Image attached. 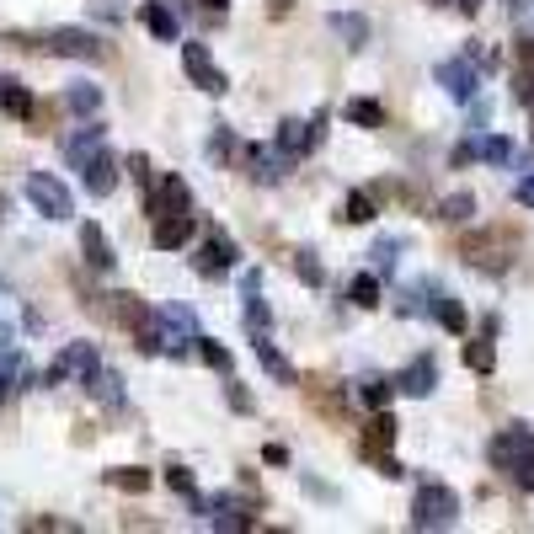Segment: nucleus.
<instances>
[{"mask_svg":"<svg viewBox=\"0 0 534 534\" xmlns=\"http://www.w3.org/2000/svg\"><path fill=\"white\" fill-rule=\"evenodd\" d=\"M22 193H27V203H33L43 219H54V225H59V219H75V193L54 177V171H27Z\"/></svg>","mask_w":534,"mask_h":534,"instance_id":"obj_1","label":"nucleus"},{"mask_svg":"<svg viewBox=\"0 0 534 534\" xmlns=\"http://www.w3.org/2000/svg\"><path fill=\"white\" fill-rule=\"evenodd\" d=\"M454 518H460V497H454V486H444V481L417 486V497H412V529H449Z\"/></svg>","mask_w":534,"mask_h":534,"instance_id":"obj_2","label":"nucleus"},{"mask_svg":"<svg viewBox=\"0 0 534 534\" xmlns=\"http://www.w3.org/2000/svg\"><path fill=\"white\" fill-rule=\"evenodd\" d=\"M97 369H102L97 348H91V342H70V348L49 364V374H43V380H49V385H59V380H81V385H91V380H97Z\"/></svg>","mask_w":534,"mask_h":534,"instance_id":"obj_3","label":"nucleus"},{"mask_svg":"<svg viewBox=\"0 0 534 534\" xmlns=\"http://www.w3.org/2000/svg\"><path fill=\"white\" fill-rule=\"evenodd\" d=\"M182 70H187V81H193L198 91H209V97H219L230 81H225V70L214 65V54L203 49V43H182Z\"/></svg>","mask_w":534,"mask_h":534,"instance_id":"obj_4","label":"nucleus"},{"mask_svg":"<svg viewBox=\"0 0 534 534\" xmlns=\"http://www.w3.org/2000/svg\"><path fill=\"white\" fill-rule=\"evenodd\" d=\"M43 49H49V54H65V59H107L102 38L86 33V27H54V33L43 38Z\"/></svg>","mask_w":534,"mask_h":534,"instance_id":"obj_5","label":"nucleus"},{"mask_svg":"<svg viewBox=\"0 0 534 534\" xmlns=\"http://www.w3.org/2000/svg\"><path fill=\"white\" fill-rule=\"evenodd\" d=\"M75 171H81V182H86L91 198H107V193L118 187V161H113V150H107V145H102L97 155H86Z\"/></svg>","mask_w":534,"mask_h":534,"instance_id":"obj_6","label":"nucleus"},{"mask_svg":"<svg viewBox=\"0 0 534 534\" xmlns=\"http://www.w3.org/2000/svg\"><path fill=\"white\" fill-rule=\"evenodd\" d=\"M316 139H321V118L316 123H300V118H284L278 123V134H273V145L289 155V161H300V155L316 150Z\"/></svg>","mask_w":534,"mask_h":534,"instance_id":"obj_7","label":"nucleus"},{"mask_svg":"<svg viewBox=\"0 0 534 534\" xmlns=\"http://www.w3.org/2000/svg\"><path fill=\"white\" fill-rule=\"evenodd\" d=\"M433 75H438V86H444L454 102H470V97H476V86H481V81H476V65H470V59H444V65H438Z\"/></svg>","mask_w":534,"mask_h":534,"instance_id":"obj_8","label":"nucleus"},{"mask_svg":"<svg viewBox=\"0 0 534 534\" xmlns=\"http://www.w3.org/2000/svg\"><path fill=\"white\" fill-rule=\"evenodd\" d=\"M193 209V193H187V182L182 177H161L150 187V214L161 219V214H187Z\"/></svg>","mask_w":534,"mask_h":534,"instance_id":"obj_9","label":"nucleus"},{"mask_svg":"<svg viewBox=\"0 0 534 534\" xmlns=\"http://www.w3.org/2000/svg\"><path fill=\"white\" fill-rule=\"evenodd\" d=\"M193 214H161L155 219V230H150V241H155V251H182L187 241H193Z\"/></svg>","mask_w":534,"mask_h":534,"instance_id":"obj_10","label":"nucleus"},{"mask_svg":"<svg viewBox=\"0 0 534 534\" xmlns=\"http://www.w3.org/2000/svg\"><path fill=\"white\" fill-rule=\"evenodd\" d=\"M193 267H198L203 278H219V273H230V267H235V241H225V235H209V241L198 246Z\"/></svg>","mask_w":534,"mask_h":534,"instance_id":"obj_11","label":"nucleus"},{"mask_svg":"<svg viewBox=\"0 0 534 534\" xmlns=\"http://www.w3.org/2000/svg\"><path fill=\"white\" fill-rule=\"evenodd\" d=\"M406 396H433V385H438V358L433 353H422V358H412V364L401 369V380H396Z\"/></svg>","mask_w":534,"mask_h":534,"instance_id":"obj_12","label":"nucleus"},{"mask_svg":"<svg viewBox=\"0 0 534 534\" xmlns=\"http://www.w3.org/2000/svg\"><path fill=\"white\" fill-rule=\"evenodd\" d=\"M524 444H529V433H524V428H508V433L492 438V449H486V454H492L497 470H508V476H513V465H518V454H524Z\"/></svg>","mask_w":534,"mask_h":534,"instance_id":"obj_13","label":"nucleus"},{"mask_svg":"<svg viewBox=\"0 0 534 534\" xmlns=\"http://www.w3.org/2000/svg\"><path fill=\"white\" fill-rule=\"evenodd\" d=\"M81 251H86V262L97 267V273H113V267H118L113 246H107V235L97 225H81Z\"/></svg>","mask_w":534,"mask_h":534,"instance_id":"obj_14","label":"nucleus"},{"mask_svg":"<svg viewBox=\"0 0 534 534\" xmlns=\"http://www.w3.org/2000/svg\"><path fill=\"white\" fill-rule=\"evenodd\" d=\"M0 113H6V118H33V91H27L22 81H11V75H6V81H0Z\"/></svg>","mask_w":534,"mask_h":534,"instance_id":"obj_15","label":"nucleus"},{"mask_svg":"<svg viewBox=\"0 0 534 534\" xmlns=\"http://www.w3.org/2000/svg\"><path fill=\"white\" fill-rule=\"evenodd\" d=\"M102 145H107L102 123H86V129H81V134H70V139H65V155H70V166H81V161H86V155H97Z\"/></svg>","mask_w":534,"mask_h":534,"instance_id":"obj_16","label":"nucleus"},{"mask_svg":"<svg viewBox=\"0 0 534 534\" xmlns=\"http://www.w3.org/2000/svg\"><path fill=\"white\" fill-rule=\"evenodd\" d=\"M332 33L348 43V49H364V43H369V17H358V11H337Z\"/></svg>","mask_w":534,"mask_h":534,"instance_id":"obj_17","label":"nucleus"},{"mask_svg":"<svg viewBox=\"0 0 534 534\" xmlns=\"http://www.w3.org/2000/svg\"><path fill=\"white\" fill-rule=\"evenodd\" d=\"M257 358H262V369L273 374L278 385H294V380H300V374H294V364H289V358H284V353L273 348V337H262V342H257Z\"/></svg>","mask_w":534,"mask_h":534,"instance_id":"obj_18","label":"nucleus"},{"mask_svg":"<svg viewBox=\"0 0 534 534\" xmlns=\"http://www.w3.org/2000/svg\"><path fill=\"white\" fill-rule=\"evenodd\" d=\"M513 97L534 102V43H518V70H513Z\"/></svg>","mask_w":534,"mask_h":534,"instance_id":"obj_19","label":"nucleus"},{"mask_svg":"<svg viewBox=\"0 0 534 534\" xmlns=\"http://www.w3.org/2000/svg\"><path fill=\"white\" fill-rule=\"evenodd\" d=\"M428 310H433V321H438V326H444V332H454V337H460V332H465V305H460V300H454V294H438V300H433Z\"/></svg>","mask_w":534,"mask_h":534,"instance_id":"obj_20","label":"nucleus"},{"mask_svg":"<svg viewBox=\"0 0 534 534\" xmlns=\"http://www.w3.org/2000/svg\"><path fill=\"white\" fill-rule=\"evenodd\" d=\"M145 27H150V33L161 38V43H177V38H182L177 17H171V11L161 6V0H150V6H145Z\"/></svg>","mask_w":534,"mask_h":534,"instance_id":"obj_21","label":"nucleus"},{"mask_svg":"<svg viewBox=\"0 0 534 534\" xmlns=\"http://www.w3.org/2000/svg\"><path fill=\"white\" fill-rule=\"evenodd\" d=\"M65 107H70V113H81V118H91V113L102 107V91L91 86V81H75V86L65 91Z\"/></svg>","mask_w":534,"mask_h":534,"instance_id":"obj_22","label":"nucleus"},{"mask_svg":"<svg viewBox=\"0 0 534 534\" xmlns=\"http://www.w3.org/2000/svg\"><path fill=\"white\" fill-rule=\"evenodd\" d=\"M476 155H481L486 166H508L513 155H518V145H513L508 134H492V139H481V145H476Z\"/></svg>","mask_w":534,"mask_h":534,"instance_id":"obj_23","label":"nucleus"},{"mask_svg":"<svg viewBox=\"0 0 534 534\" xmlns=\"http://www.w3.org/2000/svg\"><path fill=\"white\" fill-rule=\"evenodd\" d=\"M470 214H476V198L470 193H449L444 203H438V219H444V225H465Z\"/></svg>","mask_w":534,"mask_h":534,"instance_id":"obj_24","label":"nucleus"},{"mask_svg":"<svg viewBox=\"0 0 534 534\" xmlns=\"http://www.w3.org/2000/svg\"><path fill=\"white\" fill-rule=\"evenodd\" d=\"M348 300H353L358 310H374V305H380V278H374V273H358L353 284H348Z\"/></svg>","mask_w":534,"mask_h":534,"instance_id":"obj_25","label":"nucleus"},{"mask_svg":"<svg viewBox=\"0 0 534 534\" xmlns=\"http://www.w3.org/2000/svg\"><path fill=\"white\" fill-rule=\"evenodd\" d=\"M348 123H358V129H380V123H385V107L369 102V97H353V102H348Z\"/></svg>","mask_w":534,"mask_h":534,"instance_id":"obj_26","label":"nucleus"},{"mask_svg":"<svg viewBox=\"0 0 534 534\" xmlns=\"http://www.w3.org/2000/svg\"><path fill=\"white\" fill-rule=\"evenodd\" d=\"M396 433H401V422L390 417V412H380L369 422V449H385V444H396Z\"/></svg>","mask_w":534,"mask_h":534,"instance_id":"obj_27","label":"nucleus"},{"mask_svg":"<svg viewBox=\"0 0 534 534\" xmlns=\"http://www.w3.org/2000/svg\"><path fill=\"white\" fill-rule=\"evenodd\" d=\"M369 219H374L369 193H348V203H342V225H369Z\"/></svg>","mask_w":534,"mask_h":534,"instance_id":"obj_28","label":"nucleus"},{"mask_svg":"<svg viewBox=\"0 0 534 534\" xmlns=\"http://www.w3.org/2000/svg\"><path fill=\"white\" fill-rule=\"evenodd\" d=\"M465 364L476 369V374H492V369H497V353H492V342H470V348H465Z\"/></svg>","mask_w":534,"mask_h":534,"instance_id":"obj_29","label":"nucleus"},{"mask_svg":"<svg viewBox=\"0 0 534 534\" xmlns=\"http://www.w3.org/2000/svg\"><path fill=\"white\" fill-rule=\"evenodd\" d=\"M513 481L524 486V492H534V433H529V444H524V454H518V465H513Z\"/></svg>","mask_w":534,"mask_h":534,"instance_id":"obj_30","label":"nucleus"},{"mask_svg":"<svg viewBox=\"0 0 534 534\" xmlns=\"http://www.w3.org/2000/svg\"><path fill=\"white\" fill-rule=\"evenodd\" d=\"M166 486H171V492H182V497H193V502H203V497H198L193 470H182V465H171V470H166Z\"/></svg>","mask_w":534,"mask_h":534,"instance_id":"obj_31","label":"nucleus"},{"mask_svg":"<svg viewBox=\"0 0 534 534\" xmlns=\"http://www.w3.org/2000/svg\"><path fill=\"white\" fill-rule=\"evenodd\" d=\"M91 390L107 401V406H123V390H118V374H107V369H97V380H91Z\"/></svg>","mask_w":534,"mask_h":534,"instance_id":"obj_32","label":"nucleus"},{"mask_svg":"<svg viewBox=\"0 0 534 534\" xmlns=\"http://www.w3.org/2000/svg\"><path fill=\"white\" fill-rule=\"evenodd\" d=\"M198 353H203V364L209 369H219V374H230V353L219 348V342H209V337H198Z\"/></svg>","mask_w":534,"mask_h":534,"instance_id":"obj_33","label":"nucleus"},{"mask_svg":"<svg viewBox=\"0 0 534 534\" xmlns=\"http://www.w3.org/2000/svg\"><path fill=\"white\" fill-rule=\"evenodd\" d=\"M107 481H113V486H123V492H145V486H150V476H145V470H107Z\"/></svg>","mask_w":534,"mask_h":534,"instance_id":"obj_34","label":"nucleus"},{"mask_svg":"<svg viewBox=\"0 0 534 534\" xmlns=\"http://www.w3.org/2000/svg\"><path fill=\"white\" fill-rule=\"evenodd\" d=\"M294 273H300L305 278V284H321V262H316V251H300V257H294Z\"/></svg>","mask_w":534,"mask_h":534,"instance_id":"obj_35","label":"nucleus"},{"mask_svg":"<svg viewBox=\"0 0 534 534\" xmlns=\"http://www.w3.org/2000/svg\"><path fill=\"white\" fill-rule=\"evenodd\" d=\"M364 401L374 406V412H385V401H390V380H364Z\"/></svg>","mask_w":534,"mask_h":534,"instance_id":"obj_36","label":"nucleus"},{"mask_svg":"<svg viewBox=\"0 0 534 534\" xmlns=\"http://www.w3.org/2000/svg\"><path fill=\"white\" fill-rule=\"evenodd\" d=\"M0 364H17V332L0 326Z\"/></svg>","mask_w":534,"mask_h":534,"instance_id":"obj_37","label":"nucleus"},{"mask_svg":"<svg viewBox=\"0 0 534 534\" xmlns=\"http://www.w3.org/2000/svg\"><path fill=\"white\" fill-rule=\"evenodd\" d=\"M513 198H518V203H524V209H534V171H529V177H524V182H518V187H513Z\"/></svg>","mask_w":534,"mask_h":534,"instance_id":"obj_38","label":"nucleus"},{"mask_svg":"<svg viewBox=\"0 0 534 534\" xmlns=\"http://www.w3.org/2000/svg\"><path fill=\"white\" fill-rule=\"evenodd\" d=\"M230 406H235V412H251V396H246V390L235 385V380H230Z\"/></svg>","mask_w":534,"mask_h":534,"instance_id":"obj_39","label":"nucleus"},{"mask_svg":"<svg viewBox=\"0 0 534 534\" xmlns=\"http://www.w3.org/2000/svg\"><path fill=\"white\" fill-rule=\"evenodd\" d=\"M11 396V364H0V401Z\"/></svg>","mask_w":534,"mask_h":534,"instance_id":"obj_40","label":"nucleus"},{"mask_svg":"<svg viewBox=\"0 0 534 534\" xmlns=\"http://www.w3.org/2000/svg\"><path fill=\"white\" fill-rule=\"evenodd\" d=\"M460 11H470V17H476V11H481V0H460Z\"/></svg>","mask_w":534,"mask_h":534,"instance_id":"obj_41","label":"nucleus"},{"mask_svg":"<svg viewBox=\"0 0 534 534\" xmlns=\"http://www.w3.org/2000/svg\"><path fill=\"white\" fill-rule=\"evenodd\" d=\"M203 6H209V11H225V0H203Z\"/></svg>","mask_w":534,"mask_h":534,"instance_id":"obj_42","label":"nucleus"},{"mask_svg":"<svg viewBox=\"0 0 534 534\" xmlns=\"http://www.w3.org/2000/svg\"><path fill=\"white\" fill-rule=\"evenodd\" d=\"M433 6H438V0H433Z\"/></svg>","mask_w":534,"mask_h":534,"instance_id":"obj_43","label":"nucleus"}]
</instances>
